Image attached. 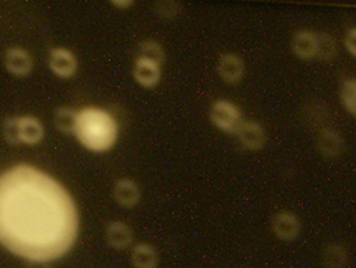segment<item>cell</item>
I'll use <instances>...</instances> for the list:
<instances>
[{
  "mask_svg": "<svg viewBox=\"0 0 356 268\" xmlns=\"http://www.w3.org/2000/svg\"><path fill=\"white\" fill-rule=\"evenodd\" d=\"M292 53L303 61L315 59L318 53V36L314 31L302 30L292 38Z\"/></svg>",
  "mask_w": 356,
  "mask_h": 268,
  "instance_id": "obj_15",
  "label": "cell"
},
{
  "mask_svg": "<svg viewBox=\"0 0 356 268\" xmlns=\"http://www.w3.org/2000/svg\"><path fill=\"white\" fill-rule=\"evenodd\" d=\"M110 3L113 4L114 8L121 10V11H126V10H129V8H131L134 6L133 0H111Z\"/></svg>",
  "mask_w": 356,
  "mask_h": 268,
  "instance_id": "obj_24",
  "label": "cell"
},
{
  "mask_svg": "<svg viewBox=\"0 0 356 268\" xmlns=\"http://www.w3.org/2000/svg\"><path fill=\"white\" fill-rule=\"evenodd\" d=\"M316 146L323 157L334 160L343 155L346 149V141L337 129L324 127L318 134Z\"/></svg>",
  "mask_w": 356,
  "mask_h": 268,
  "instance_id": "obj_12",
  "label": "cell"
},
{
  "mask_svg": "<svg viewBox=\"0 0 356 268\" xmlns=\"http://www.w3.org/2000/svg\"><path fill=\"white\" fill-rule=\"evenodd\" d=\"M111 195L114 201L122 207L124 210H133L136 208L143 198V192L140 185L130 178L118 179L111 189Z\"/></svg>",
  "mask_w": 356,
  "mask_h": 268,
  "instance_id": "obj_8",
  "label": "cell"
},
{
  "mask_svg": "<svg viewBox=\"0 0 356 268\" xmlns=\"http://www.w3.org/2000/svg\"><path fill=\"white\" fill-rule=\"evenodd\" d=\"M105 242L111 250H130L134 246V232L125 221L111 220L105 228Z\"/></svg>",
  "mask_w": 356,
  "mask_h": 268,
  "instance_id": "obj_9",
  "label": "cell"
},
{
  "mask_svg": "<svg viewBox=\"0 0 356 268\" xmlns=\"http://www.w3.org/2000/svg\"><path fill=\"white\" fill-rule=\"evenodd\" d=\"M19 137L22 145L36 146L46 137V127L43 123L33 114L18 116Z\"/></svg>",
  "mask_w": 356,
  "mask_h": 268,
  "instance_id": "obj_13",
  "label": "cell"
},
{
  "mask_svg": "<svg viewBox=\"0 0 356 268\" xmlns=\"http://www.w3.org/2000/svg\"><path fill=\"white\" fill-rule=\"evenodd\" d=\"M217 72L229 85L240 84L247 72L244 59L234 53H224L217 61Z\"/></svg>",
  "mask_w": 356,
  "mask_h": 268,
  "instance_id": "obj_7",
  "label": "cell"
},
{
  "mask_svg": "<svg viewBox=\"0 0 356 268\" xmlns=\"http://www.w3.org/2000/svg\"><path fill=\"white\" fill-rule=\"evenodd\" d=\"M1 136L6 143L11 146H18L20 143L19 137V120L18 116H10L6 117L1 121Z\"/></svg>",
  "mask_w": 356,
  "mask_h": 268,
  "instance_id": "obj_21",
  "label": "cell"
},
{
  "mask_svg": "<svg viewBox=\"0 0 356 268\" xmlns=\"http://www.w3.org/2000/svg\"><path fill=\"white\" fill-rule=\"evenodd\" d=\"M272 232L282 242H293L302 232L300 219L289 211H280L272 217Z\"/></svg>",
  "mask_w": 356,
  "mask_h": 268,
  "instance_id": "obj_10",
  "label": "cell"
},
{
  "mask_svg": "<svg viewBox=\"0 0 356 268\" xmlns=\"http://www.w3.org/2000/svg\"><path fill=\"white\" fill-rule=\"evenodd\" d=\"M340 100L346 110L356 117V79H346L341 84Z\"/></svg>",
  "mask_w": 356,
  "mask_h": 268,
  "instance_id": "obj_20",
  "label": "cell"
},
{
  "mask_svg": "<svg viewBox=\"0 0 356 268\" xmlns=\"http://www.w3.org/2000/svg\"><path fill=\"white\" fill-rule=\"evenodd\" d=\"M318 36V53L316 58L321 61H331L337 55L338 46L334 36L328 33H316Z\"/></svg>",
  "mask_w": 356,
  "mask_h": 268,
  "instance_id": "obj_19",
  "label": "cell"
},
{
  "mask_svg": "<svg viewBox=\"0 0 356 268\" xmlns=\"http://www.w3.org/2000/svg\"><path fill=\"white\" fill-rule=\"evenodd\" d=\"M136 56H141L145 59L153 61L162 66L165 63L166 54H165V50L160 42H157L154 39H145L137 45Z\"/></svg>",
  "mask_w": 356,
  "mask_h": 268,
  "instance_id": "obj_18",
  "label": "cell"
},
{
  "mask_svg": "<svg viewBox=\"0 0 356 268\" xmlns=\"http://www.w3.org/2000/svg\"><path fill=\"white\" fill-rule=\"evenodd\" d=\"M131 74L133 79L138 86H141L143 89H154L161 82L162 66L153 61L136 56L133 61Z\"/></svg>",
  "mask_w": 356,
  "mask_h": 268,
  "instance_id": "obj_6",
  "label": "cell"
},
{
  "mask_svg": "<svg viewBox=\"0 0 356 268\" xmlns=\"http://www.w3.org/2000/svg\"><path fill=\"white\" fill-rule=\"evenodd\" d=\"M78 109L70 107H59L54 110L53 123L55 129L65 136H74L76 125Z\"/></svg>",
  "mask_w": 356,
  "mask_h": 268,
  "instance_id": "obj_17",
  "label": "cell"
},
{
  "mask_svg": "<svg viewBox=\"0 0 356 268\" xmlns=\"http://www.w3.org/2000/svg\"><path fill=\"white\" fill-rule=\"evenodd\" d=\"M236 137L241 146L250 152L260 150L266 146L267 143V132L264 126L259 124L257 121H244L238 127Z\"/></svg>",
  "mask_w": 356,
  "mask_h": 268,
  "instance_id": "obj_11",
  "label": "cell"
},
{
  "mask_svg": "<svg viewBox=\"0 0 356 268\" xmlns=\"http://www.w3.org/2000/svg\"><path fill=\"white\" fill-rule=\"evenodd\" d=\"M26 268H53L51 263H44V262H30L26 265Z\"/></svg>",
  "mask_w": 356,
  "mask_h": 268,
  "instance_id": "obj_25",
  "label": "cell"
},
{
  "mask_svg": "<svg viewBox=\"0 0 356 268\" xmlns=\"http://www.w3.org/2000/svg\"><path fill=\"white\" fill-rule=\"evenodd\" d=\"M156 11L161 18H176L181 11V6L176 1H160L156 6Z\"/></svg>",
  "mask_w": 356,
  "mask_h": 268,
  "instance_id": "obj_22",
  "label": "cell"
},
{
  "mask_svg": "<svg viewBox=\"0 0 356 268\" xmlns=\"http://www.w3.org/2000/svg\"><path fill=\"white\" fill-rule=\"evenodd\" d=\"M6 72L15 78H26L34 70V56L22 46H11L3 54Z\"/></svg>",
  "mask_w": 356,
  "mask_h": 268,
  "instance_id": "obj_5",
  "label": "cell"
},
{
  "mask_svg": "<svg viewBox=\"0 0 356 268\" xmlns=\"http://www.w3.org/2000/svg\"><path fill=\"white\" fill-rule=\"evenodd\" d=\"M47 66L59 79H72L79 69L78 56L67 47L54 46L47 53Z\"/></svg>",
  "mask_w": 356,
  "mask_h": 268,
  "instance_id": "obj_4",
  "label": "cell"
},
{
  "mask_svg": "<svg viewBox=\"0 0 356 268\" xmlns=\"http://www.w3.org/2000/svg\"><path fill=\"white\" fill-rule=\"evenodd\" d=\"M81 232L69 189L33 164L0 172V244L30 262L54 263L70 253Z\"/></svg>",
  "mask_w": 356,
  "mask_h": 268,
  "instance_id": "obj_1",
  "label": "cell"
},
{
  "mask_svg": "<svg viewBox=\"0 0 356 268\" xmlns=\"http://www.w3.org/2000/svg\"><path fill=\"white\" fill-rule=\"evenodd\" d=\"M130 263L134 268H159V251L153 244L146 242L134 243V246L130 249Z\"/></svg>",
  "mask_w": 356,
  "mask_h": 268,
  "instance_id": "obj_14",
  "label": "cell"
},
{
  "mask_svg": "<svg viewBox=\"0 0 356 268\" xmlns=\"http://www.w3.org/2000/svg\"><path fill=\"white\" fill-rule=\"evenodd\" d=\"M321 263L325 268H347L350 253L343 244L330 243L321 252Z\"/></svg>",
  "mask_w": 356,
  "mask_h": 268,
  "instance_id": "obj_16",
  "label": "cell"
},
{
  "mask_svg": "<svg viewBox=\"0 0 356 268\" xmlns=\"http://www.w3.org/2000/svg\"><path fill=\"white\" fill-rule=\"evenodd\" d=\"M344 45L347 52L356 58V27H353L347 31L344 38Z\"/></svg>",
  "mask_w": 356,
  "mask_h": 268,
  "instance_id": "obj_23",
  "label": "cell"
},
{
  "mask_svg": "<svg viewBox=\"0 0 356 268\" xmlns=\"http://www.w3.org/2000/svg\"><path fill=\"white\" fill-rule=\"evenodd\" d=\"M211 123L224 133L236 134L244 123L241 110L228 100H217L209 109Z\"/></svg>",
  "mask_w": 356,
  "mask_h": 268,
  "instance_id": "obj_3",
  "label": "cell"
},
{
  "mask_svg": "<svg viewBox=\"0 0 356 268\" xmlns=\"http://www.w3.org/2000/svg\"><path fill=\"white\" fill-rule=\"evenodd\" d=\"M75 140L82 148L95 155L110 152L120 140V123L105 107H89L78 109Z\"/></svg>",
  "mask_w": 356,
  "mask_h": 268,
  "instance_id": "obj_2",
  "label": "cell"
}]
</instances>
